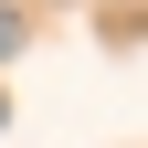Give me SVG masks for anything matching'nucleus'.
<instances>
[{
	"label": "nucleus",
	"instance_id": "f257e3e1",
	"mask_svg": "<svg viewBox=\"0 0 148 148\" xmlns=\"http://www.w3.org/2000/svg\"><path fill=\"white\" fill-rule=\"evenodd\" d=\"M11 42H21V11H0V53H11Z\"/></svg>",
	"mask_w": 148,
	"mask_h": 148
},
{
	"label": "nucleus",
	"instance_id": "f03ea898",
	"mask_svg": "<svg viewBox=\"0 0 148 148\" xmlns=\"http://www.w3.org/2000/svg\"><path fill=\"white\" fill-rule=\"evenodd\" d=\"M0 116H11V106H0Z\"/></svg>",
	"mask_w": 148,
	"mask_h": 148
}]
</instances>
